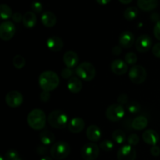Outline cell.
I'll use <instances>...</instances> for the list:
<instances>
[{"instance_id": "cell-2", "label": "cell", "mask_w": 160, "mask_h": 160, "mask_svg": "<svg viewBox=\"0 0 160 160\" xmlns=\"http://www.w3.org/2000/svg\"><path fill=\"white\" fill-rule=\"evenodd\" d=\"M46 123V117L43 110L39 109H33L28 116V123L34 131L43 129Z\"/></svg>"}, {"instance_id": "cell-9", "label": "cell", "mask_w": 160, "mask_h": 160, "mask_svg": "<svg viewBox=\"0 0 160 160\" xmlns=\"http://www.w3.org/2000/svg\"><path fill=\"white\" fill-rule=\"evenodd\" d=\"M16 33L15 25L11 21H5L0 25V38L3 41H9Z\"/></svg>"}, {"instance_id": "cell-11", "label": "cell", "mask_w": 160, "mask_h": 160, "mask_svg": "<svg viewBox=\"0 0 160 160\" xmlns=\"http://www.w3.org/2000/svg\"><path fill=\"white\" fill-rule=\"evenodd\" d=\"M23 97L20 92L11 91L6 95V102L9 107H19L23 103Z\"/></svg>"}, {"instance_id": "cell-8", "label": "cell", "mask_w": 160, "mask_h": 160, "mask_svg": "<svg viewBox=\"0 0 160 160\" xmlns=\"http://www.w3.org/2000/svg\"><path fill=\"white\" fill-rule=\"evenodd\" d=\"M81 154L84 160H95L99 156V147L94 142H89L82 147Z\"/></svg>"}, {"instance_id": "cell-27", "label": "cell", "mask_w": 160, "mask_h": 160, "mask_svg": "<svg viewBox=\"0 0 160 160\" xmlns=\"http://www.w3.org/2000/svg\"><path fill=\"white\" fill-rule=\"evenodd\" d=\"M138 14V10L134 6H131V7H128L126 10L124 11V17L126 20H133L137 17Z\"/></svg>"}, {"instance_id": "cell-18", "label": "cell", "mask_w": 160, "mask_h": 160, "mask_svg": "<svg viewBox=\"0 0 160 160\" xmlns=\"http://www.w3.org/2000/svg\"><path fill=\"white\" fill-rule=\"evenodd\" d=\"M142 138L146 144L154 146L159 142V136L154 130H147L142 134Z\"/></svg>"}, {"instance_id": "cell-24", "label": "cell", "mask_w": 160, "mask_h": 160, "mask_svg": "<svg viewBox=\"0 0 160 160\" xmlns=\"http://www.w3.org/2000/svg\"><path fill=\"white\" fill-rule=\"evenodd\" d=\"M148 120L145 117H138L133 120L132 128L136 131H142L148 126Z\"/></svg>"}, {"instance_id": "cell-7", "label": "cell", "mask_w": 160, "mask_h": 160, "mask_svg": "<svg viewBox=\"0 0 160 160\" xmlns=\"http://www.w3.org/2000/svg\"><path fill=\"white\" fill-rule=\"evenodd\" d=\"M147 72L142 66L135 65L129 71V78L134 84H142L146 80Z\"/></svg>"}, {"instance_id": "cell-31", "label": "cell", "mask_w": 160, "mask_h": 160, "mask_svg": "<svg viewBox=\"0 0 160 160\" xmlns=\"http://www.w3.org/2000/svg\"><path fill=\"white\" fill-rule=\"evenodd\" d=\"M128 109L131 113H138L141 110V105L136 101H132L128 104Z\"/></svg>"}, {"instance_id": "cell-17", "label": "cell", "mask_w": 160, "mask_h": 160, "mask_svg": "<svg viewBox=\"0 0 160 160\" xmlns=\"http://www.w3.org/2000/svg\"><path fill=\"white\" fill-rule=\"evenodd\" d=\"M47 46L52 52H59L63 48V42L58 36H51L47 40Z\"/></svg>"}, {"instance_id": "cell-36", "label": "cell", "mask_w": 160, "mask_h": 160, "mask_svg": "<svg viewBox=\"0 0 160 160\" xmlns=\"http://www.w3.org/2000/svg\"><path fill=\"white\" fill-rule=\"evenodd\" d=\"M73 71L72 70V68H67L63 69L61 72V76L64 78V79H69V78H71V76L73 75Z\"/></svg>"}, {"instance_id": "cell-10", "label": "cell", "mask_w": 160, "mask_h": 160, "mask_svg": "<svg viewBox=\"0 0 160 160\" xmlns=\"http://www.w3.org/2000/svg\"><path fill=\"white\" fill-rule=\"evenodd\" d=\"M137 152L131 145H125L119 149L117 152L118 160H135Z\"/></svg>"}, {"instance_id": "cell-29", "label": "cell", "mask_w": 160, "mask_h": 160, "mask_svg": "<svg viewBox=\"0 0 160 160\" xmlns=\"http://www.w3.org/2000/svg\"><path fill=\"white\" fill-rule=\"evenodd\" d=\"M25 63H26V61H25V59L20 55H17V56H14L13 59H12V64L15 67V68L20 69L23 68V67L25 66Z\"/></svg>"}, {"instance_id": "cell-13", "label": "cell", "mask_w": 160, "mask_h": 160, "mask_svg": "<svg viewBox=\"0 0 160 160\" xmlns=\"http://www.w3.org/2000/svg\"><path fill=\"white\" fill-rule=\"evenodd\" d=\"M134 42V35L129 31H125L120 34L119 38V43L120 46L124 48H129Z\"/></svg>"}, {"instance_id": "cell-33", "label": "cell", "mask_w": 160, "mask_h": 160, "mask_svg": "<svg viewBox=\"0 0 160 160\" xmlns=\"http://www.w3.org/2000/svg\"><path fill=\"white\" fill-rule=\"evenodd\" d=\"M114 145L109 140H105L100 143V148L105 152H110L113 148Z\"/></svg>"}, {"instance_id": "cell-14", "label": "cell", "mask_w": 160, "mask_h": 160, "mask_svg": "<svg viewBox=\"0 0 160 160\" xmlns=\"http://www.w3.org/2000/svg\"><path fill=\"white\" fill-rule=\"evenodd\" d=\"M85 127V123L83 119L80 118V117H74L72 119L68 124L69 131L74 134H78V133L81 132L84 129Z\"/></svg>"}, {"instance_id": "cell-40", "label": "cell", "mask_w": 160, "mask_h": 160, "mask_svg": "<svg viewBox=\"0 0 160 160\" xmlns=\"http://www.w3.org/2000/svg\"><path fill=\"white\" fill-rule=\"evenodd\" d=\"M150 152H151V154L153 156L157 157V156H159L160 155V148L159 146H157V145H154L150 149Z\"/></svg>"}, {"instance_id": "cell-26", "label": "cell", "mask_w": 160, "mask_h": 160, "mask_svg": "<svg viewBox=\"0 0 160 160\" xmlns=\"http://www.w3.org/2000/svg\"><path fill=\"white\" fill-rule=\"evenodd\" d=\"M0 14H1V18L2 20H7L13 15L11 8L6 4H2L0 6Z\"/></svg>"}, {"instance_id": "cell-47", "label": "cell", "mask_w": 160, "mask_h": 160, "mask_svg": "<svg viewBox=\"0 0 160 160\" xmlns=\"http://www.w3.org/2000/svg\"><path fill=\"white\" fill-rule=\"evenodd\" d=\"M119 1L121 3H123V4H129V3L132 2V0H119Z\"/></svg>"}, {"instance_id": "cell-43", "label": "cell", "mask_w": 160, "mask_h": 160, "mask_svg": "<svg viewBox=\"0 0 160 160\" xmlns=\"http://www.w3.org/2000/svg\"><path fill=\"white\" fill-rule=\"evenodd\" d=\"M48 152V148L45 146H38L37 148V152L38 154L41 155V156H43V155H45Z\"/></svg>"}, {"instance_id": "cell-49", "label": "cell", "mask_w": 160, "mask_h": 160, "mask_svg": "<svg viewBox=\"0 0 160 160\" xmlns=\"http://www.w3.org/2000/svg\"><path fill=\"white\" fill-rule=\"evenodd\" d=\"M0 160H4V159H3V157H2L1 156V157H0Z\"/></svg>"}, {"instance_id": "cell-35", "label": "cell", "mask_w": 160, "mask_h": 160, "mask_svg": "<svg viewBox=\"0 0 160 160\" xmlns=\"http://www.w3.org/2000/svg\"><path fill=\"white\" fill-rule=\"evenodd\" d=\"M139 137L135 134H132L128 137V142L129 143V145H132V146H134V145H137L139 143Z\"/></svg>"}, {"instance_id": "cell-46", "label": "cell", "mask_w": 160, "mask_h": 160, "mask_svg": "<svg viewBox=\"0 0 160 160\" xmlns=\"http://www.w3.org/2000/svg\"><path fill=\"white\" fill-rule=\"evenodd\" d=\"M151 18H152V21H157V22L159 21V14H157V13H153L152 15Z\"/></svg>"}, {"instance_id": "cell-16", "label": "cell", "mask_w": 160, "mask_h": 160, "mask_svg": "<svg viewBox=\"0 0 160 160\" xmlns=\"http://www.w3.org/2000/svg\"><path fill=\"white\" fill-rule=\"evenodd\" d=\"M111 70L115 74L123 75L128 70V64L121 59H116L111 63Z\"/></svg>"}, {"instance_id": "cell-4", "label": "cell", "mask_w": 160, "mask_h": 160, "mask_svg": "<svg viewBox=\"0 0 160 160\" xmlns=\"http://www.w3.org/2000/svg\"><path fill=\"white\" fill-rule=\"evenodd\" d=\"M76 74L81 79L85 81H91L95 77V68L91 62H83L76 68Z\"/></svg>"}, {"instance_id": "cell-38", "label": "cell", "mask_w": 160, "mask_h": 160, "mask_svg": "<svg viewBox=\"0 0 160 160\" xmlns=\"http://www.w3.org/2000/svg\"><path fill=\"white\" fill-rule=\"evenodd\" d=\"M153 32H154V35L155 37H156V38L160 41V20L158 21L157 23H156V24L155 25Z\"/></svg>"}, {"instance_id": "cell-12", "label": "cell", "mask_w": 160, "mask_h": 160, "mask_svg": "<svg viewBox=\"0 0 160 160\" xmlns=\"http://www.w3.org/2000/svg\"><path fill=\"white\" fill-rule=\"evenodd\" d=\"M136 49L139 52H146L151 48L152 46V38L147 34H143L141 35L137 39L135 43Z\"/></svg>"}, {"instance_id": "cell-23", "label": "cell", "mask_w": 160, "mask_h": 160, "mask_svg": "<svg viewBox=\"0 0 160 160\" xmlns=\"http://www.w3.org/2000/svg\"><path fill=\"white\" fill-rule=\"evenodd\" d=\"M37 23V17L34 12H27L23 15V23L25 28H32L35 26Z\"/></svg>"}, {"instance_id": "cell-32", "label": "cell", "mask_w": 160, "mask_h": 160, "mask_svg": "<svg viewBox=\"0 0 160 160\" xmlns=\"http://www.w3.org/2000/svg\"><path fill=\"white\" fill-rule=\"evenodd\" d=\"M138 61V56L134 52H128L125 56V62L129 65H134Z\"/></svg>"}, {"instance_id": "cell-25", "label": "cell", "mask_w": 160, "mask_h": 160, "mask_svg": "<svg viewBox=\"0 0 160 160\" xmlns=\"http://www.w3.org/2000/svg\"><path fill=\"white\" fill-rule=\"evenodd\" d=\"M40 140L44 145H49L55 141V135L49 131H43L39 134Z\"/></svg>"}, {"instance_id": "cell-19", "label": "cell", "mask_w": 160, "mask_h": 160, "mask_svg": "<svg viewBox=\"0 0 160 160\" xmlns=\"http://www.w3.org/2000/svg\"><path fill=\"white\" fill-rule=\"evenodd\" d=\"M86 136L91 142H98L102 136L101 130L96 125H90L86 131Z\"/></svg>"}, {"instance_id": "cell-37", "label": "cell", "mask_w": 160, "mask_h": 160, "mask_svg": "<svg viewBox=\"0 0 160 160\" xmlns=\"http://www.w3.org/2000/svg\"><path fill=\"white\" fill-rule=\"evenodd\" d=\"M117 102H118V104L123 106V105L127 104L128 102V96L126 94L123 93L121 95H119V97L117 98Z\"/></svg>"}, {"instance_id": "cell-48", "label": "cell", "mask_w": 160, "mask_h": 160, "mask_svg": "<svg viewBox=\"0 0 160 160\" xmlns=\"http://www.w3.org/2000/svg\"><path fill=\"white\" fill-rule=\"evenodd\" d=\"M40 160H52V159L50 157H48V156H45V157L42 158V159H41Z\"/></svg>"}, {"instance_id": "cell-21", "label": "cell", "mask_w": 160, "mask_h": 160, "mask_svg": "<svg viewBox=\"0 0 160 160\" xmlns=\"http://www.w3.org/2000/svg\"><path fill=\"white\" fill-rule=\"evenodd\" d=\"M67 88L71 93H79L82 89V82L80 78H77V77H72L71 78L69 79Z\"/></svg>"}, {"instance_id": "cell-44", "label": "cell", "mask_w": 160, "mask_h": 160, "mask_svg": "<svg viewBox=\"0 0 160 160\" xmlns=\"http://www.w3.org/2000/svg\"><path fill=\"white\" fill-rule=\"evenodd\" d=\"M112 54L115 55V56H119V55L122 52L121 47L118 46V45H117V46H115L113 48H112Z\"/></svg>"}, {"instance_id": "cell-22", "label": "cell", "mask_w": 160, "mask_h": 160, "mask_svg": "<svg viewBox=\"0 0 160 160\" xmlns=\"http://www.w3.org/2000/svg\"><path fill=\"white\" fill-rule=\"evenodd\" d=\"M138 6L143 11H152L158 6V0H138Z\"/></svg>"}, {"instance_id": "cell-20", "label": "cell", "mask_w": 160, "mask_h": 160, "mask_svg": "<svg viewBox=\"0 0 160 160\" xmlns=\"http://www.w3.org/2000/svg\"><path fill=\"white\" fill-rule=\"evenodd\" d=\"M57 19L56 15L50 11H46L42 15V23L46 28H52L56 25Z\"/></svg>"}, {"instance_id": "cell-28", "label": "cell", "mask_w": 160, "mask_h": 160, "mask_svg": "<svg viewBox=\"0 0 160 160\" xmlns=\"http://www.w3.org/2000/svg\"><path fill=\"white\" fill-rule=\"evenodd\" d=\"M113 140L117 144H123L126 140V134L122 130H116L112 134Z\"/></svg>"}, {"instance_id": "cell-39", "label": "cell", "mask_w": 160, "mask_h": 160, "mask_svg": "<svg viewBox=\"0 0 160 160\" xmlns=\"http://www.w3.org/2000/svg\"><path fill=\"white\" fill-rule=\"evenodd\" d=\"M51 98V95H50L49 92H45V91H43V92L41 93L40 95V98L42 102H46Z\"/></svg>"}, {"instance_id": "cell-15", "label": "cell", "mask_w": 160, "mask_h": 160, "mask_svg": "<svg viewBox=\"0 0 160 160\" xmlns=\"http://www.w3.org/2000/svg\"><path fill=\"white\" fill-rule=\"evenodd\" d=\"M63 62L67 67L73 68L78 65L79 62V57L75 52L67 51L63 55Z\"/></svg>"}, {"instance_id": "cell-34", "label": "cell", "mask_w": 160, "mask_h": 160, "mask_svg": "<svg viewBox=\"0 0 160 160\" xmlns=\"http://www.w3.org/2000/svg\"><path fill=\"white\" fill-rule=\"evenodd\" d=\"M31 9H32L33 12H38V13L42 12V9H43V6H42V3L38 1L33 2L31 5Z\"/></svg>"}, {"instance_id": "cell-3", "label": "cell", "mask_w": 160, "mask_h": 160, "mask_svg": "<svg viewBox=\"0 0 160 160\" xmlns=\"http://www.w3.org/2000/svg\"><path fill=\"white\" fill-rule=\"evenodd\" d=\"M47 119L50 126L56 129H63L69 124V117L63 111H52L50 112Z\"/></svg>"}, {"instance_id": "cell-5", "label": "cell", "mask_w": 160, "mask_h": 160, "mask_svg": "<svg viewBox=\"0 0 160 160\" xmlns=\"http://www.w3.org/2000/svg\"><path fill=\"white\" fill-rule=\"evenodd\" d=\"M50 153L53 159L61 160L67 158L70 153V146L66 142H57L52 146Z\"/></svg>"}, {"instance_id": "cell-41", "label": "cell", "mask_w": 160, "mask_h": 160, "mask_svg": "<svg viewBox=\"0 0 160 160\" xmlns=\"http://www.w3.org/2000/svg\"><path fill=\"white\" fill-rule=\"evenodd\" d=\"M152 53L156 57L160 58V43H157L153 46Z\"/></svg>"}, {"instance_id": "cell-6", "label": "cell", "mask_w": 160, "mask_h": 160, "mask_svg": "<svg viewBox=\"0 0 160 160\" xmlns=\"http://www.w3.org/2000/svg\"><path fill=\"white\" fill-rule=\"evenodd\" d=\"M125 116V110L120 104L110 105L106 110V117L112 122H117L122 120Z\"/></svg>"}, {"instance_id": "cell-30", "label": "cell", "mask_w": 160, "mask_h": 160, "mask_svg": "<svg viewBox=\"0 0 160 160\" xmlns=\"http://www.w3.org/2000/svg\"><path fill=\"white\" fill-rule=\"evenodd\" d=\"M5 159L6 160H22L20 155L16 150L9 149L8 150L5 155Z\"/></svg>"}, {"instance_id": "cell-45", "label": "cell", "mask_w": 160, "mask_h": 160, "mask_svg": "<svg viewBox=\"0 0 160 160\" xmlns=\"http://www.w3.org/2000/svg\"><path fill=\"white\" fill-rule=\"evenodd\" d=\"M111 0H96L97 2L99 5H102V6H105V5H107L108 3L110 2Z\"/></svg>"}, {"instance_id": "cell-1", "label": "cell", "mask_w": 160, "mask_h": 160, "mask_svg": "<svg viewBox=\"0 0 160 160\" xmlns=\"http://www.w3.org/2000/svg\"><path fill=\"white\" fill-rule=\"evenodd\" d=\"M38 84L43 91L52 92L59 86V76L55 72L51 70L44 71L39 76Z\"/></svg>"}, {"instance_id": "cell-42", "label": "cell", "mask_w": 160, "mask_h": 160, "mask_svg": "<svg viewBox=\"0 0 160 160\" xmlns=\"http://www.w3.org/2000/svg\"><path fill=\"white\" fill-rule=\"evenodd\" d=\"M12 17L14 22H16V23H20L21 20H23V17H22L21 13H20V12H15V13H13Z\"/></svg>"}]
</instances>
